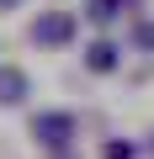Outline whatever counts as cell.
<instances>
[{
    "label": "cell",
    "mask_w": 154,
    "mask_h": 159,
    "mask_svg": "<svg viewBox=\"0 0 154 159\" xmlns=\"http://www.w3.org/2000/svg\"><path fill=\"white\" fill-rule=\"evenodd\" d=\"M32 138L43 148H69L74 138V111H37L32 117Z\"/></svg>",
    "instance_id": "cell-1"
},
{
    "label": "cell",
    "mask_w": 154,
    "mask_h": 159,
    "mask_svg": "<svg viewBox=\"0 0 154 159\" xmlns=\"http://www.w3.org/2000/svg\"><path fill=\"white\" fill-rule=\"evenodd\" d=\"M69 37H74V16L69 11H43L32 21V43H43V48H64Z\"/></svg>",
    "instance_id": "cell-2"
},
{
    "label": "cell",
    "mask_w": 154,
    "mask_h": 159,
    "mask_svg": "<svg viewBox=\"0 0 154 159\" xmlns=\"http://www.w3.org/2000/svg\"><path fill=\"white\" fill-rule=\"evenodd\" d=\"M117 53H122L117 43H106V37H96V43L85 48V64H91L96 74H106V69H117Z\"/></svg>",
    "instance_id": "cell-4"
},
{
    "label": "cell",
    "mask_w": 154,
    "mask_h": 159,
    "mask_svg": "<svg viewBox=\"0 0 154 159\" xmlns=\"http://www.w3.org/2000/svg\"><path fill=\"white\" fill-rule=\"evenodd\" d=\"M122 0H91V21H112Z\"/></svg>",
    "instance_id": "cell-5"
},
{
    "label": "cell",
    "mask_w": 154,
    "mask_h": 159,
    "mask_svg": "<svg viewBox=\"0 0 154 159\" xmlns=\"http://www.w3.org/2000/svg\"><path fill=\"white\" fill-rule=\"evenodd\" d=\"M133 43H138L143 53H154V21H138V27H133Z\"/></svg>",
    "instance_id": "cell-6"
},
{
    "label": "cell",
    "mask_w": 154,
    "mask_h": 159,
    "mask_svg": "<svg viewBox=\"0 0 154 159\" xmlns=\"http://www.w3.org/2000/svg\"><path fill=\"white\" fill-rule=\"evenodd\" d=\"M16 6H21V0H0V11H16Z\"/></svg>",
    "instance_id": "cell-8"
},
{
    "label": "cell",
    "mask_w": 154,
    "mask_h": 159,
    "mask_svg": "<svg viewBox=\"0 0 154 159\" xmlns=\"http://www.w3.org/2000/svg\"><path fill=\"white\" fill-rule=\"evenodd\" d=\"M101 159H133V143H106Z\"/></svg>",
    "instance_id": "cell-7"
},
{
    "label": "cell",
    "mask_w": 154,
    "mask_h": 159,
    "mask_svg": "<svg viewBox=\"0 0 154 159\" xmlns=\"http://www.w3.org/2000/svg\"><path fill=\"white\" fill-rule=\"evenodd\" d=\"M32 96V80H27V69H16V64H0V106H21Z\"/></svg>",
    "instance_id": "cell-3"
}]
</instances>
